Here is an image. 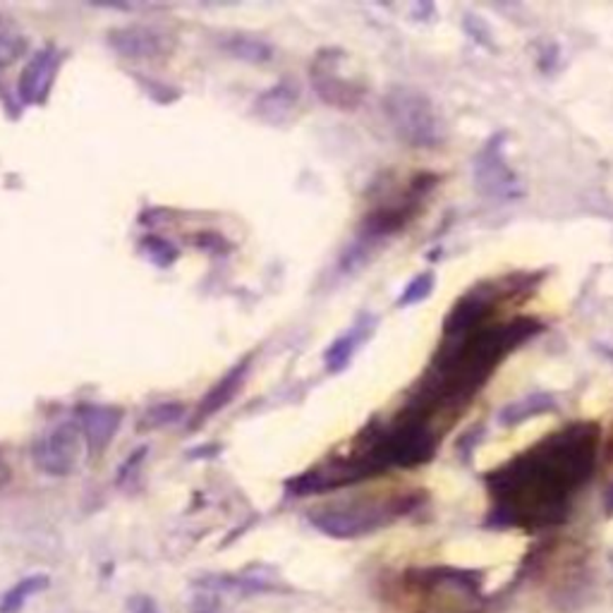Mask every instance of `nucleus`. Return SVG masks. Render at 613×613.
Segmentation results:
<instances>
[{
    "label": "nucleus",
    "instance_id": "nucleus-1",
    "mask_svg": "<svg viewBox=\"0 0 613 613\" xmlns=\"http://www.w3.org/2000/svg\"><path fill=\"white\" fill-rule=\"evenodd\" d=\"M386 116L398 134L412 146H436L441 142V123L427 96L417 94L412 89L398 87L384 101Z\"/></svg>",
    "mask_w": 613,
    "mask_h": 613
},
{
    "label": "nucleus",
    "instance_id": "nucleus-2",
    "mask_svg": "<svg viewBox=\"0 0 613 613\" xmlns=\"http://www.w3.org/2000/svg\"><path fill=\"white\" fill-rule=\"evenodd\" d=\"M82 445H84V436L77 424H56L34 444V451H31L34 465L51 477L73 475V470L80 462Z\"/></svg>",
    "mask_w": 613,
    "mask_h": 613
},
{
    "label": "nucleus",
    "instance_id": "nucleus-3",
    "mask_svg": "<svg viewBox=\"0 0 613 613\" xmlns=\"http://www.w3.org/2000/svg\"><path fill=\"white\" fill-rule=\"evenodd\" d=\"M108 44L113 51L130 60L163 58L173 46L166 31L149 24H127V27L110 30Z\"/></svg>",
    "mask_w": 613,
    "mask_h": 613
},
{
    "label": "nucleus",
    "instance_id": "nucleus-4",
    "mask_svg": "<svg viewBox=\"0 0 613 613\" xmlns=\"http://www.w3.org/2000/svg\"><path fill=\"white\" fill-rule=\"evenodd\" d=\"M120 417L123 412L108 405H82L77 410V427L84 436V444H89L91 451L101 453L120 427Z\"/></svg>",
    "mask_w": 613,
    "mask_h": 613
},
{
    "label": "nucleus",
    "instance_id": "nucleus-5",
    "mask_svg": "<svg viewBox=\"0 0 613 613\" xmlns=\"http://www.w3.org/2000/svg\"><path fill=\"white\" fill-rule=\"evenodd\" d=\"M56 67H58V53L56 48H44L39 51L34 58L27 63L20 77V94L27 103H41L53 87V77H56Z\"/></svg>",
    "mask_w": 613,
    "mask_h": 613
},
{
    "label": "nucleus",
    "instance_id": "nucleus-6",
    "mask_svg": "<svg viewBox=\"0 0 613 613\" xmlns=\"http://www.w3.org/2000/svg\"><path fill=\"white\" fill-rule=\"evenodd\" d=\"M498 144V139H496ZM496 144L487 146V151L479 156L477 161V185L482 187L484 194H491V197L508 199L513 194H518L520 187L515 183V177L508 168H505L504 159L498 153Z\"/></svg>",
    "mask_w": 613,
    "mask_h": 613
},
{
    "label": "nucleus",
    "instance_id": "nucleus-7",
    "mask_svg": "<svg viewBox=\"0 0 613 613\" xmlns=\"http://www.w3.org/2000/svg\"><path fill=\"white\" fill-rule=\"evenodd\" d=\"M48 584H51V577L44 575V573L24 577V580L13 584V587L3 594V599H0V613H20L24 609V604H27L34 594L48 590Z\"/></svg>",
    "mask_w": 613,
    "mask_h": 613
},
{
    "label": "nucleus",
    "instance_id": "nucleus-8",
    "mask_svg": "<svg viewBox=\"0 0 613 613\" xmlns=\"http://www.w3.org/2000/svg\"><path fill=\"white\" fill-rule=\"evenodd\" d=\"M551 410H556L554 398H551V395H547V393H537V395H530V398H525V401H518V402H511V405H505V408L501 410V415H498V422L501 424H520V422H525V419H530V417L541 415V412H551Z\"/></svg>",
    "mask_w": 613,
    "mask_h": 613
},
{
    "label": "nucleus",
    "instance_id": "nucleus-9",
    "mask_svg": "<svg viewBox=\"0 0 613 613\" xmlns=\"http://www.w3.org/2000/svg\"><path fill=\"white\" fill-rule=\"evenodd\" d=\"M484 312H487V305L475 298H468L465 302H458V305L453 306L451 315L445 316V336H458L462 331L477 326V324L482 322Z\"/></svg>",
    "mask_w": 613,
    "mask_h": 613
},
{
    "label": "nucleus",
    "instance_id": "nucleus-10",
    "mask_svg": "<svg viewBox=\"0 0 613 613\" xmlns=\"http://www.w3.org/2000/svg\"><path fill=\"white\" fill-rule=\"evenodd\" d=\"M245 372H247V365H240L237 369H233V372L228 374L226 379L220 381L212 393L206 395L204 401H202V408H199V419L213 415V412H219L226 402H230V398H233V395L237 393V388L242 386Z\"/></svg>",
    "mask_w": 613,
    "mask_h": 613
},
{
    "label": "nucleus",
    "instance_id": "nucleus-11",
    "mask_svg": "<svg viewBox=\"0 0 613 613\" xmlns=\"http://www.w3.org/2000/svg\"><path fill=\"white\" fill-rule=\"evenodd\" d=\"M223 48H226L233 58L247 60V63H266L271 60V46L259 41V39L252 37H230L223 41Z\"/></svg>",
    "mask_w": 613,
    "mask_h": 613
},
{
    "label": "nucleus",
    "instance_id": "nucleus-12",
    "mask_svg": "<svg viewBox=\"0 0 613 613\" xmlns=\"http://www.w3.org/2000/svg\"><path fill=\"white\" fill-rule=\"evenodd\" d=\"M185 415L183 402H156L151 408L146 410L142 419H139V431H151L161 429V427H168L173 422H180Z\"/></svg>",
    "mask_w": 613,
    "mask_h": 613
},
{
    "label": "nucleus",
    "instance_id": "nucleus-13",
    "mask_svg": "<svg viewBox=\"0 0 613 613\" xmlns=\"http://www.w3.org/2000/svg\"><path fill=\"white\" fill-rule=\"evenodd\" d=\"M362 338L365 336H362L359 326L355 331H350V333H345L343 338H338L336 343L331 345L329 350H326V355H324V359H326V369H329L331 374L343 372L345 367H348V362H350L352 352L358 350V343Z\"/></svg>",
    "mask_w": 613,
    "mask_h": 613
},
{
    "label": "nucleus",
    "instance_id": "nucleus-14",
    "mask_svg": "<svg viewBox=\"0 0 613 613\" xmlns=\"http://www.w3.org/2000/svg\"><path fill=\"white\" fill-rule=\"evenodd\" d=\"M27 51V39L13 22L0 20V67L13 65Z\"/></svg>",
    "mask_w": 613,
    "mask_h": 613
},
{
    "label": "nucleus",
    "instance_id": "nucleus-15",
    "mask_svg": "<svg viewBox=\"0 0 613 613\" xmlns=\"http://www.w3.org/2000/svg\"><path fill=\"white\" fill-rule=\"evenodd\" d=\"M434 281H436L434 273H419L415 281H410V283L405 285V290H402V295L398 298V306L419 305V302L429 298L431 290H434Z\"/></svg>",
    "mask_w": 613,
    "mask_h": 613
},
{
    "label": "nucleus",
    "instance_id": "nucleus-16",
    "mask_svg": "<svg viewBox=\"0 0 613 613\" xmlns=\"http://www.w3.org/2000/svg\"><path fill=\"white\" fill-rule=\"evenodd\" d=\"M295 99H298V94H295L292 89L285 87V84H281V87H273L259 99V108H262L266 116H276V113H285V110L290 108L292 103H295Z\"/></svg>",
    "mask_w": 613,
    "mask_h": 613
},
{
    "label": "nucleus",
    "instance_id": "nucleus-17",
    "mask_svg": "<svg viewBox=\"0 0 613 613\" xmlns=\"http://www.w3.org/2000/svg\"><path fill=\"white\" fill-rule=\"evenodd\" d=\"M127 609L130 613H161L156 599H151L149 594H134V597L127 599Z\"/></svg>",
    "mask_w": 613,
    "mask_h": 613
},
{
    "label": "nucleus",
    "instance_id": "nucleus-18",
    "mask_svg": "<svg viewBox=\"0 0 613 613\" xmlns=\"http://www.w3.org/2000/svg\"><path fill=\"white\" fill-rule=\"evenodd\" d=\"M10 479H13V470H10L8 462L0 455V489H5L10 484Z\"/></svg>",
    "mask_w": 613,
    "mask_h": 613
}]
</instances>
